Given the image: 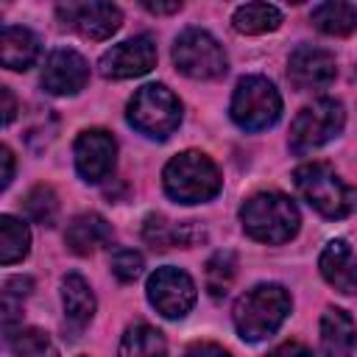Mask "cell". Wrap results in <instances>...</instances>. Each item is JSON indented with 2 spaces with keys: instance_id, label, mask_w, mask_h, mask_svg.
Listing matches in <instances>:
<instances>
[{
  "instance_id": "obj_1",
  "label": "cell",
  "mask_w": 357,
  "mask_h": 357,
  "mask_svg": "<svg viewBox=\"0 0 357 357\" xmlns=\"http://www.w3.org/2000/svg\"><path fill=\"white\" fill-rule=\"evenodd\" d=\"M290 304H293L290 293L282 284H273V282L254 284L234 304V312H231L234 329L240 332L243 340H251V343L265 340L284 324V318L290 315Z\"/></svg>"
},
{
  "instance_id": "obj_2",
  "label": "cell",
  "mask_w": 357,
  "mask_h": 357,
  "mask_svg": "<svg viewBox=\"0 0 357 357\" xmlns=\"http://www.w3.org/2000/svg\"><path fill=\"white\" fill-rule=\"evenodd\" d=\"M243 229L251 240L279 245L296 237L298 231V209L296 204L282 192H257L240 206Z\"/></svg>"
},
{
  "instance_id": "obj_3",
  "label": "cell",
  "mask_w": 357,
  "mask_h": 357,
  "mask_svg": "<svg viewBox=\"0 0 357 357\" xmlns=\"http://www.w3.org/2000/svg\"><path fill=\"white\" fill-rule=\"evenodd\" d=\"M162 184H165V192L173 201H178V204H201V201H209V198H215L220 192L223 178H220L215 162L206 153L184 151V153L173 156L165 165Z\"/></svg>"
},
{
  "instance_id": "obj_4",
  "label": "cell",
  "mask_w": 357,
  "mask_h": 357,
  "mask_svg": "<svg viewBox=\"0 0 357 357\" xmlns=\"http://www.w3.org/2000/svg\"><path fill=\"white\" fill-rule=\"evenodd\" d=\"M298 195L324 218L337 220L354 209V192L337 178L326 162H307L293 170Z\"/></svg>"
},
{
  "instance_id": "obj_5",
  "label": "cell",
  "mask_w": 357,
  "mask_h": 357,
  "mask_svg": "<svg viewBox=\"0 0 357 357\" xmlns=\"http://www.w3.org/2000/svg\"><path fill=\"white\" fill-rule=\"evenodd\" d=\"M128 123L153 139L170 137L181 123V100L165 84H145L128 100Z\"/></svg>"
},
{
  "instance_id": "obj_6",
  "label": "cell",
  "mask_w": 357,
  "mask_h": 357,
  "mask_svg": "<svg viewBox=\"0 0 357 357\" xmlns=\"http://www.w3.org/2000/svg\"><path fill=\"white\" fill-rule=\"evenodd\" d=\"M229 112L243 131H265L282 117V98L268 78L245 75L234 86Z\"/></svg>"
},
{
  "instance_id": "obj_7",
  "label": "cell",
  "mask_w": 357,
  "mask_h": 357,
  "mask_svg": "<svg viewBox=\"0 0 357 357\" xmlns=\"http://www.w3.org/2000/svg\"><path fill=\"white\" fill-rule=\"evenodd\" d=\"M343 123H346V109L340 100L321 98L304 106L290 123V151L307 153L312 148L326 145L343 131Z\"/></svg>"
},
{
  "instance_id": "obj_8",
  "label": "cell",
  "mask_w": 357,
  "mask_h": 357,
  "mask_svg": "<svg viewBox=\"0 0 357 357\" xmlns=\"http://www.w3.org/2000/svg\"><path fill=\"white\" fill-rule=\"evenodd\" d=\"M173 61L178 73L198 81L218 78L226 73V53L220 42L201 28H187L178 33L173 45Z\"/></svg>"
},
{
  "instance_id": "obj_9",
  "label": "cell",
  "mask_w": 357,
  "mask_h": 357,
  "mask_svg": "<svg viewBox=\"0 0 357 357\" xmlns=\"http://www.w3.org/2000/svg\"><path fill=\"white\" fill-rule=\"evenodd\" d=\"M56 14L67 28L86 39H109L123 25L120 8L109 0H59Z\"/></svg>"
},
{
  "instance_id": "obj_10",
  "label": "cell",
  "mask_w": 357,
  "mask_h": 357,
  "mask_svg": "<svg viewBox=\"0 0 357 357\" xmlns=\"http://www.w3.org/2000/svg\"><path fill=\"white\" fill-rule=\"evenodd\" d=\"M145 290H148V301L165 318H184L195 304V282L190 279V273L170 265L156 268L148 276Z\"/></svg>"
},
{
  "instance_id": "obj_11",
  "label": "cell",
  "mask_w": 357,
  "mask_h": 357,
  "mask_svg": "<svg viewBox=\"0 0 357 357\" xmlns=\"http://www.w3.org/2000/svg\"><path fill=\"white\" fill-rule=\"evenodd\" d=\"M100 75L103 78H114V81H123V78H137V75H145L156 67V45L148 33H139V36H131L114 47H109L100 61Z\"/></svg>"
},
{
  "instance_id": "obj_12",
  "label": "cell",
  "mask_w": 357,
  "mask_h": 357,
  "mask_svg": "<svg viewBox=\"0 0 357 357\" xmlns=\"http://www.w3.org/2000/svg\"><path fill=\"white\" fill-rule=\"evenodd\" d=\"M73 156H75V170L84 181L95 184L103 181L112 167H114V156H117V142L109 131L103 128H89L81 131L75 145H73Z\"/></svg>"
},
{
  "instance_id": "obj_13",
  "label": "cell",
  "mask_w": 357,
  "mask_h": 357,
  "mask_svg": "<svg viewBox=\"0 0 357 357\" xmlns=\"http://www.w3.org/2000/svg\"><path fill=\"white\" fill-rule=\"evenodd\" d=\"M335 56L315 45H298L287 61V78L296 89H321L335 81Z\"/></svg>"
},
{
  "instance_id": "obj_14",
  "label": "cell",
  "mask_w": 357,
  "mask_h": 357,
  "mask_svg": "<svg viewBox=\"0 0 357 357\" xmlns=\"http://www.w3.org/2000/svg\"><path fill=\"white\" fill-rule=\"evenodd\" d=\"M89 81V64L81 53L70 47H59L47 56L42 70V86L50 95H75Z\"/></svg>"
},
{
  "instance_id": "obj_15",
  "label": "cell",
  "mask_w": 357,
  "mask_h": 357,
  "mask_svg": "<svg viewBox=\"0 0 357 357\" xmlns=\"http://www.w3.org/2000/svg\"><path fill=\"white\" fill-rule=\"evenodd\" d=\"M321 276L343 296L357 293V257L346 240H329L318 257Z\"/></svg>"
},
{
  "instance_id": "obj_16",
  "label": "cell",
  "mask_w": 357,
  "mask_h": 357,
  "mask_svg": "<svg viewBox=\"0 0 357 357\" xmlns=\"http://www.w3.org/2000/svg\"><path fill=\"white\" fill-rule=\"evenodd\" d=\"M142 237H145V243H151L153 248L162 251V248H173V245L190 248V245L206 240V231L201 226H195V220L173 223L165 215H148L142 223Z\"/></svg>"
},
{
  "instance_id": "obj_17",
  "label": "cell",
  "mask_w": 357,
  "mask_h": 357,
  "mask_svg": "<svg viewBox=\"0 0 357 357\" xmlns=\"http://www.w3.org/2000/svg\"><path fill=\"white\" fill-rule=\"evenodd\" d=\"M64 240L70 245V251L86 257L92 251H98L100 245L112 243V223L98 215V212H84V215H75L64 231Z\"/></svg>"
},
{
  "instance_id": "obj_18",
  "label": "cell",
  "mask_w": 357,
  "mask_h": 357,
  "mask_svg": "<svg viewBox=\"0 0 357 357\" xmlns=\"http://www.w3.org/2000/svg\"><path fill=\"white\" fill-rule=\"evenodd\" d=\"M61 301H64V321L81 332L95 315V293L81 273H67L61 279Z\"/></svg>"
},
{
  "instance_id": "obj_19",
  "label": "cell",
  "mask_w": 357,
  "mask_h": 357,
  "mask_svg": "<svg viewBox=\"0 0 357 357\" xmlns=\"http://www.w3.org/2000/svg\"><path fill=\"white\" fill-rule=\"evenodd\" d=\"M321 349L326 354H351L357 349V329L346 310L329 307L321 318Z\"/></svg>"
},
{
  "instance_id": "obj_20",
  "label": "cell",
  "mask_w": 357,
  "mask_h": 357,
  "mask_svg": "<svg viewBox=\"0 0 357 357\" xmlns=\"http://www.w3.org/2000/svg\"><path fill=\"white\" fill-rule=\"evenodd\" d=\"M0 56L8 70H28L39 59V39L22 25H6L0 39Z\"/></svg>"
},
{
  "instance_id": "obj_21",
  "label": "cell",
  "mask_w": 357,
  "mask_h": 357,
  "mask_svg": "<svg viewBox=\"0 0 357 357\" xmlns=\"http://www.w3.org/2000/svg\"><path fill=\"white\" fill-rule=\"evenodd\" d=\"M310 20L326 36H349L357 28V6L349 0H324L312 8Z\"/></svg>"
},
{
  "instance_id": "obj_22",
  "label": "cell",
  "mask_w": 357,
  "mask_h": 357,
  "mask_svg": "<svg viewBox=\"0 0 357 357\" xmlns=\"http://www.w3.org/2000/svg\"><path fill=\"white\" fill-rule=\"evenodd\" d=\"M231 25L237 33H248V36L268 33V31H276L282 25V11L265 0H254V3H245L234 11Z\"/></svg>"
},
{
  "instance_id": "obj_23",
  "label": "cell",
  "mask_w": 357,
  "mask_h": 357,
  "mask_svg": "<svg viewBox=\"0 0 357 357\" xmlns=\"http://www.w3.org/2000/svg\"><path fill=\"white\" fill-rule=\"evenodd\" d=\"M28 245H31L28 226L11 215H3L0 218V262L3 265L20 262L28 254Z\"/></svg>"
},
{
  "instance_id": "obj_24",
  "label": "cell",
  "mask_w": 357,
  "mask_h": 357,
  "mask_svg": "<svg viewBox=\"0 0 357 357\" xmlns=\"http://www.w3.org/2000/svg\"><path fill=\"white\" fill-rule=\"evenodd\" d=\"M237 276V257L234 251H215L206 262V290L212 298H223Z\"/></svg>"
},
{
  "instance_id": "obj_25",
  "label": "cell",
  "mask_w": 357,
  "mask_h": 357,
  "mask_svg": "<svg viewBox=\"0 0 357 357\" xmlns=\"http://www.w3.org/2000/svg\"><path fill=\"white\" fill-rule=\"evenodd\" d=\"M162 351H167V343H165L162 332L148 324L128 326L123 335V343H120V354H162Z\"/></svg>"
},
{
  "instance_id": "obj_26",
  "label": "cell",
  "mask_w": 357,
  "mask_h": 357,
  "mask_svg": "<svg viewBox=\"0 0 357 357\" xmlns=\"http://www.w3.org/2000/svg\"><path fill=\"white\" fill-rule=\"evenodd\" d=\"M25 215L33 220V223H42V226H53L56 218H59V198L56 192L47 187V184H36L28 195H25Z\"/></svg>"
},
{
  "instance_id": "obj_27",
  "label": "cell",
  "mask_w": 357,
  "mask_h": 357,
  "mask_svg": "<svg viewBox=\"0 0 357 357\" xmlns=\"http://www.w3.org/2000/svg\"><path fill=\"white\" fill-rule=\"evenodd\" d=\"M8 346H11V351L14 354H25V357H39V354H53L56 349H53V343H50V337H47V332H42V329H20V332H11L8 337Z\"/></svg>"
},
{
  "instance_id": "obj_28",
  "label": "cell",
  "mask_w": 357,
  "mask_h": 357,
  "mask_svg": "<svg viewBox=\"0 0 357 357\" xmlns=\"http://www.w3.org/2000/svg\"><path fill=\"white\" fill-rule=\"evenodd\" d=\"M112 273L120 282H134L142 273V254H137L134 248H117L112 254Z\"/></svg>"
},
{
  "instance_id": "obj_29",
  "label": "cell",
  "mask_w": 357,
  "mask_h": 357,
  "mask_svg": "<svg viewBox=\"0 0 357 357\" xmlns=\"http://www.w3.org/2000/svg\"><path fill=\"white\" fill-rule=\"evenodd\" d=\"M31 287H33V279H31V276H8V279L3 282V293L11 296V298H22V296H28Z\"/></svg>"
},
{
  "instance_id": "obj_30",
  "label": "cell",
  "mask_w": 357,
  "mask_h": 357,
  "mask_svg": "<svg viewBox=\"0 0 357 357\" xmlns=\"http://www.w3.org/2000/svg\"><path fill=\"white\" fill-rule=\"evenodd\" d=\"M151 14H173L184 6V0H139Z\"/></svg>"
},
{
  "instance_id": "obj_31",
  "label": "cell",
  "mask_w": 357,
  "mask_h": 357,
  "mask_svg": "<svg viewBox=\"0 0 357 357\" xmlns=\"http://www.w3.org/2000/svg\"><path fill=\"white\" fill-rule=\"evenodd\" d=\"M0 159H3V178H0V187L6 190V187L11 184V178H14V153H11L8 145L0 148Z\"/></svg>"
},
{
  "instance_id": "obj_32",
  "label": "cell",
  "mask_w": 357,
  "mask_h": 357,
  "mask_svg": "<svg viewBox=\"0 0 357 357\" xmlns=\"http://www.w3.org/2000/svg\"><path fill=\"white\" fill-rule=\"evenodd\" d=\"M0 98H3V126H8L14 120V114H17V100H14V95H11L8 86L0 89Z\"/></svg>"
},
{
  "instance_id": "obj_33",
  "label": "cell",
  "mask_w": 357,
  "mask_h": 357,
  "mask_svg": "<svg viewBox=\"0 0 357 357\" xmlns=\"http://www.w3.org/2000/svg\"><path fill=\"white\" fill-rule=\"evenodd\" d=\"M187 351H212V354H226L223 346H215V343H192Z\"/></svg>"
},
{
  "instance_id": "obj_34",
  "label": "cell",
  "mask_w": 357,
  "mask_h": 357,
  "mask_svg": "<svg viewBox=\"0 0 357 357\" xmlns=\"http://www.w3.org/2000/svg\"><path fill=\"white\" fill-rule=\"evenodd\" d=\"M273 351L276 354H284V351H307V346H301V343H284V346H276Z\"/></svg>"
},
{
  "instance_id": "obj_35",
  "label": "cell",
  "mask_w": 357,
  "mask_h": 357,
  "mask_svg": "<svg viewBox=\"0 0 357 357\" xmlns=\"http://www.w3.org/2000/svg\"><path fill=\"white\" fill-rule=\"evenodd\" d=\"M287 3H301V0H287Z\"/></svg>"
}]
</instances>
